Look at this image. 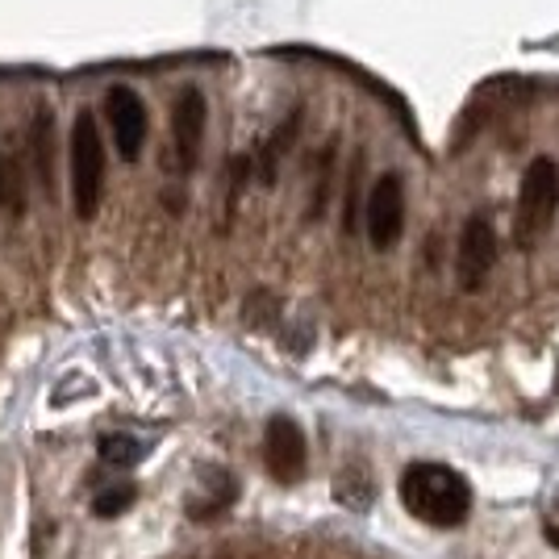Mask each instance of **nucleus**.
Masks as SVG:
<instances>
[{"instance_id":"obj_1","label":"nucleus","mask_w":559,"mask_h":559,"mask_svg":"<svg viewBox=\"0 0 559 559\" xmlns=\"http://www.w3.org/2000/svg\"><path fill=\"white\" fill-rule=\"evenodd\" d=\"M401 506L427 526L455 531L472 513V488L447 463H414L401 477Z\"/></svg>"},{"instance_id":"obj_2","label":"nucleus","mask_w":559,"mask_h":559,"mask_svg":"<svg viewBox=\"0 0 559 559\" xmlns=\"http://www.w3.org/2000/svg\"><path fill=\"white\" fill-rule=\"evenodd\" d=\"M67 163H72V205L88 221V217L97 214L101 188H105V142H101V126H97V117L88 109L76 113Z\"/></svg>"},{"instance_id":"obj_3","label":"nucleus","mask_w":559,"mask_h":559,"mask_svg":"<svg viewBox=\"0 0 559 559\" xmlns=\"http://www.w3.org/2000/svg\"><path fill=\"white\" fill-rule=\"evenodd\" d=\"M559 205V167L556 160L538 155L531 160L526 176H522V192H518V234L522 242H531Z\"/></svg>"},{"instance_id":"obj_4","label":"nucleus","mask_w":559,"mask_h":559,"mask_svg":"<svg viewBox=\"0 0 559 559\" xmlns=\"http://www.w3.org/2000/svg\"><path fill=\"white\" fill-rule=\"evenodd\" d=\"M364 226H368V242L376 251H393L405 234V180L397 171H384L368 192L364 205Z\"/></svg>"},{"instance_id":"obj_5","label":"nucleus","mask_w":559,"mask_h":559,"mask_svg":"<svg viewBox=\"0 0 559 559\" xmlns=\"http://www.w3.org/2000/svg\"><path fill=\"white\" fill-rule=\"evenodd\" d=\"M493 264H497V230H493V221L484 214L468 217L463 234H459V255H455V271H459L463 293H480V284L488 280Z\"/></svg>"},{"instance_id":"obj_6","label":"nucleus","mask_w":559,"mask_h":559,"mask_svg":"<svg viewBox=\"0 0 559 559\" xmlns=\"http://www.w3.org/2000/svg\"><path fill=\"white\" fill-rule=\"evenodd\" d=\"M105 113L117 155L122 160H138L142 142H147V105H142V97L134 88H126V84H113L105 97Z\"/></svg>"},{"instance_id":"obj_7","label":"nucleus","mask_w":559,"mask_h":559,"mask_svg":"<svg viewBox=\"0 0 559 559\" xmlns=\"http://www.w3.org/2000/svg\"><path fill=\"white\" fill-rule=\"evenodd\" d=\"M264 455H267V472L280 480V484H293L305 477V463H309V447H305V434L293 418L276 414L267 422L264 434Z\"/></svg>"},{"instance_id":"obj_8","label":"nucleus","mask_w":559,"mask_h":559,"mask_svg":"<svg viewBox=\"0 0 559 559\" xmlns=\"http://www.w3.org/2000/svg\"><path fill=\"white\" fill-rule=\"evenodd\" d=\"M205 126H209L205 92H201V88H185V92L176 97V109H171V142H176V163H180V171H192V167H196L201 142H205Z\"/></svg>"},{"instance_id":"obj_9","label":"nucleus","mask_w":559,"mask_h":559,"mask_svg":"<svg viewBox=\"0 0 559 559\" xmlns=\"http://www.w3.org/2000/svg\"><path fill=\"white\" fill-rule=\"evenodd\" d=\"M97 452H101V459L113 463V468H134V463L147 455V443H138L134 434H105V439L97 443Z\"/></svg>"},{"instance_id":"obj_10","label":"nucleus","mask_w":559,"mask_h":559,"mask_svg":"<svg viewBox=\"0 0 559 559\" xmlns=\"http://www.w3.org/2000/svg\"><path fill=\"white\" fill-rule=\"evenodd\" d=\"M134 484H113V488H105L97 501H92V513L97 518H117V513H126V509L134 506Z\"/></svg>"},{"instance_id":"obj_11","label":"nucleus","mask_w":559,"mask_h":559,"mask_svg":"<svg viewBox=\"0 0 559 559\" xmlns=\"http://www.w3.org/2000/svg\"><path fill=\"white\" fill-rule=\"evenodd\" d=\"M296 126H301V109H293V117H289V126L280 134H271V142L264 147V180L271 185V176H276V160L289 151V138L296 134Z\"/></svg>"},{"instance_id":"obj_12","label":"nucleus","mask_w":559,"mask_h":559,"mask_svg":"<svg viewBox=\"0 0 559 559\" xmlns=\"http://www.w3.org/2000/svg\"><path fill=\"white\" fill-rule=\"evenodd\" d=\"M547 538H551V543L559 547V526H551V531H547Z\"/></svg>"}]
</instances>
